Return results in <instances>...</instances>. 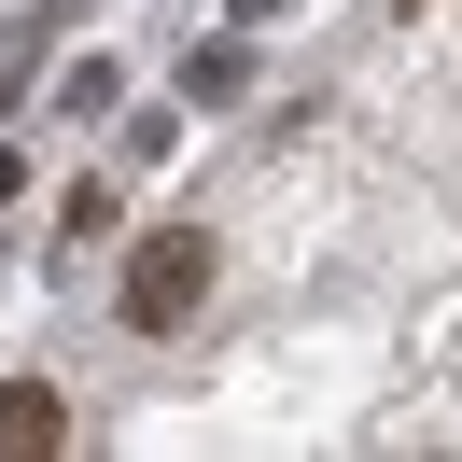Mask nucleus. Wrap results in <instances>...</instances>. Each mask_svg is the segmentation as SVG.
<instances>
[{"label": "nucleus", "instance_id": "39448f33", "mask_svg": "<svg viewBox=\"0 0 462 462\" xmlns=\"http://www.w3.org/2000/svg\"><path fill=\"white\" fill-rule=\"evenodd\" d=\"M14 182H29V154H14V141H0V197H14Z\"/></svg>", "mask_w": 462, "mask_h": 462}, {"label": "nucleus", "instance_id": "7ed1b4c3", "mask_svg": "<svg viewBox=\"0 0 462 462\" xmlns=\"http://www.w3.org/2000/svg\"><path fill=\"white\" fill-rule=\"evenodd\" d=\"M70 434V406L42 393V378H14V393H0V448H57Z\"/></svg>", "mask_w": 462, "mask_h": 462}, {"label": "nucleus", "instance_id": "f257e3e1", "mask_svg": "<svg viewBox=\"0 0 462 462\" xmlns=\"http://www.w3.org/2000/svg\"><path fill=\"white\" fill-rule=\"evenodd\" d=\"M210 238L197 225H154V238H126V266H113V309H126V337H182V322L210 309Z\"/></svg>", "mask_w": 462, "mask_h": 462}, {"label": "nucleus", "instance_id": "f03ea898", "mask_svg": "<svg viewBox=\"0 0 462 462\" xmlns=\"http://www.w3.org/2000/svg\"><path fill=\"white\" fill-rule=\"evenodd\" d=\"M238 98H253V57L238 42H197L182 57V113H238Z\"/></svg>", "mask_w": 462, "mask_h": 462}, {"label": "nucleus", "instance_id": "20e7f679", "mask_svg": "<svg viewBox=\"0 0 462 462\" xmlns=\"http://www.w3.org/2000/svg\"><path fill=\"white\" fill-rule=\"evenodd\" d=\"M126 225V197H113V169H98V182H70V197H57V238H70V253H98V238H113Z\"/></svg>", "mask_w": 462, "mask_h": 462}]
</instances>
